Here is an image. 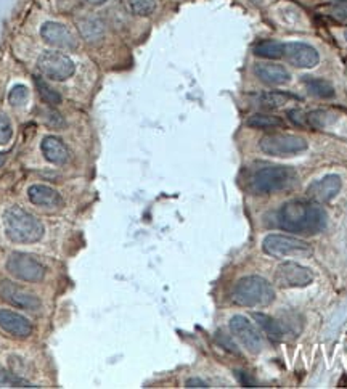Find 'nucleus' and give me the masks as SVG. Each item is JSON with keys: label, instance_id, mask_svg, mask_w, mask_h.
Wrapping results in <instances>:
<instances>
[{"label": "nucleus", "instance_id": "f257e3e1", "mask_svg": "<svg viewBox=\"0 0 347 389\" xmlns=\"http://www.w3.org/2000/svg\"><path fill=\"white\" fill-rule=\"evenodd\" d=\"M274 224L297 235H317L326 227V212L315 201H288L274 214Z\"/></svg>", "mask_w": 347, "mask_h": 389}, {"label": "nucleus", "instance_id": "f03ea898", "mask_svg": "<svg viewBox=\"0 0 347 389\" xmlns=\"http://www.w3.org/2000/svg\"><path fill=\"white\" fill-rule=\"evenodd\" d=\"M5 233L15 243H36L44 237V224L19 206H10L3 212Z\"/></svg>", "mask_w": 347, "mask_h": 389}, {"label": "nucleus", "instance_id": "7ed1b4c3", "mask_svg": "<svg viewBox=\"0 0 347 389\" xmlns=\"http://www.w3.org/2000/svg\"><path fill=\"white\" fill-rule=\"evenodd\" d=\"M232 299L243 307H265L275 299V291L265 278L250 275L236 282Z\"/></svg>", "mask_w": 347, "mask_h": 389}, {"label": "nucleus", "instance_id": "20e7f679", "mask_svg": "<svg viewBox=\"0 0 347 389\" xmlns=\"http://www.w3.org/2000/svg\"><path fill=\"white\" fill-rule=\"evenodd\" d=\"M296 181V172L286 166H265L252 174L250 190L256 194H267L285 190Z\"/></svg>", "mask_w": 347, "mask_h": 389}, {"label": "nucleus", "instance_id": "39448f33", "mask_svg": "<svg viewBox=\"0 0 347 389\" xmlns=\"http://www.w3.org/2000/svg\"><path fill=\"white\" fill-rule=\"evenodd\" d=\"M262 249L272 257H309L314 249L310 243L296 237L272 233L262 242Z\"/></svg>", "mask_w": 347, "mask_h": 389}, {"label": "nucleus", "instance_id": "423d86ee", "mask_svg": "<svg viewBox=\"0 0 347 389\" xmlns=\"http://www.w3.org/2000/svg\"><path fill=\"white\" fill-rule=\"evenodd\" d=\"M7 271L21 282L37 283L46 277V267L36 257L26 253H12L7 261Z\"/></svg>", "mask_w": 347, "mask_h": 389}, {"label": "nucleus", "instance_id": "0eeeda50", "mask_svg": "<svg viewBox=\"0 0 347 389\" xmlns=\"http://www.w3.org/2000/svg\"><path fill=\"white\" fill-rule=\"evenodd\" d=\"M259 148L270 156H292L307 150V142L291 134H270L259 142Z\"/></svg>", "mask_w": 347, "mask_h": 389}, {"label": "nucleus", "instance_id": "6e6552de", "mask_svg": "<svg viewBox=\"0 0 347 389\" xmlns=\"http://www.w3.org/2000/svg\"><path fill=\"white\" fill-rule=\"evenodd\" d=\"M37 66L44 76L53 81H66L76 71V64L68 55L55 50H47L39 57Z\"/></svg>", "mask_w": 347, "mask_h": 389}, {"label": "nucleus", "instance_id": "1a4fd4ad", "mask_svg": "<svg viewBox=\"0 0 347 389\" xmlns=\"http://www.w3.org/2000/svg\"><path fill=\"white\" fill-rule=\"evenodd\" d=\"M230 332L236 336L250 352H261L264 347L262 333L252 325V322L245 316H233L230 318Z\"/></svg>", "mask_w": 347, "mask_h": 389}, {"label": "nucleus", "instance_id": "9d476101", "mask_svg": "<svg viewBox=\"0 0 347 389\" xmlns=\"http://www.w3.org/2000/svg\"><path fill=\"white\" fill-rule=\"evenodd\" d=\"M314 280V273L309 267L297 262H285L276 269L275 283L281 288H304Z\"/></svg>", "mask_w": 347, "mask_h": 389}, {"label": "nucleus", "instance_id": "9b49d317", "mask_svg": "<svg viewBox=\"0 0 347 389\" xmlns=\"http://www.w3.org/2000/svg\"><path fill=\"white\" fill-rule=\"evenodd\" d=\"M0 298L15 307L24 309V311H39L42 307L41 299L36 294L23 290L21 287L15 285L10 280L0 282Z\"/></svg>", "mask_w": 347, "mask_h": 389}, {"label": "nucleus", "instance_id": "f8f14e48", "mask_svg": "<svg viewBox=\"0 0 347 389\" xmlns=\"http://www.w3.org/2000/svg\"><path fill=\"white\" fill-rule=\"evenodd\" d=\"M341 187H343V181L338 174H328L310 183L307 188V197L315 203H330L331 199L338 197Z\"/></svg>", "mask_w": 347, "mask_h": 389}, {"label": "nucleus", "instance_id": "ddd939ff", "mask_svg": "<svg viewBox=\"0 0 347 389\" xmlns=\"http://www.w3.org/2000/svg\"><path fill=\"white\" fill-rule=\"evenodd\" d=\"M283 57L286 62L296 68H314L320 62L319 52L304 42L285 44Z\"/></svg>", "mask_w": 347, "mask_h": 389}, {"label": "nucleus", "instance_id": "4468645a", "mask_svg": "<svg viewBox=\"0 0 347 389\" xmlns=\"http://www.w3.org/2000/svg\"><path fill=\"white\" fill-rule=\"evenodd\" d=\"M41 36L47 44L62 50H71L77 46V39L74 33L68 26L59 23L48 21L44 24L41 28Z\"/></svg>", "mask_w": 347, "mask_h": 389}, {"label": "nucleus", "instance_id": "2eb2a0df", "mask_svg": "<svg viewBox=\"0 0 347 389\" xmlns=\"http://www.w3.org/2000/svg\"><path fill=\"white\" fill-rule=\"evenodd\" d=\"M0 328L15 338H28L32 333V323L10 309H0Z\"/></svg>", "mask_w": 347, "mask_h": 389}, {"label": "nucleus", "instance_id": "dca6fc26", "mask_svg": "<svg viewBox=\"0 0 347 389\" xmlns=\"http://www.w3.org/2000/svg\"><path fill=\"white\" fill-rule=\"evenodd\" d=\"M254 74L267 86H283L291 79L288 69L275 63H257L254 66Z\"/></svg>", "mask_w": 347, "mask_h": 389}, {"label": "nucleus", "instance_id": "f3484780", "mask_svg": "<svg viewBox=\"0 0 347 389\" xmlns=\"http://www.w3.org/2000/svg\"><path fill=\"white\" fill-rule=\"evenodd\" d=\"M41 148L47 161L53 164H64L69 161V148L62 138L55 136H48L42 141Z\"/></svg>", "mask_w": 347, "mask_h": 389}, {"label": "nucleus", "instance_id": "a211bd4d", "mask_svg": "<svg viewBox=\"0 0 347 389\" xmlns=\"http://www.w3.org/2000/svg\"><path fill=\"white\" fill-rule=\"evenodd\" d=\"M28 197L32 204L36 206H46V208H57L63 203L59 193L55 188L48 186H31L28 190Z\"/></svg>", "mask_w": 347, "mask_h": 389}, {"label": "nucleus", "instance_id": "6ab92c4d", "mask_svg": "<svg viewBox=\"0 0 347 389\" xmlns=\"http://www.w3.org/2000/svg\"><path fill=\"white\" fill-rule=\"evenodd\" d=\"M252 317L257 320V325H259L262 330H264L267 335L275 341H281L286 336V333L290 332V328L285 322L275 320V318L267 317L264 314H254Z\"/></svg>", "mask_w": 347, "mask_h": 389}, {"label": "nucleus", "instance_id": "aec40b11", "mask_svg": "<svg viewBox=\"0 0 347 389\" xmlns=\"http://www.w3.org/2000/svg\"><path fill=\"white\" fill-rule=\"evenodd\" d=\"M252 50H254V55H257V57L276 60L283 57L285 44L279 41H272V39H265V41L257 42Z\"/></svg>", "mask_w": 347, "mask_h": 389}, {"label": "nucleus", "instance_id": "412c9836", "mask_svg": "<svg viewBox=\"0 0 347 389\" xmlns=\"http://www.w3.org/2000/svg\"><path fill=\"white\" fill-rule=\"evenodd\" d=\"M338 119V113L331 111V109H315L306 114L307 126L314 129H325L333 124Z\"/></svg>", "mask_w": 347, "mask_h": 389}, {"label": "nucleus", "instance_id": "4be33fe9", "mask_svg": "<svg viewBox=\"0 0 347 389\" xmlns=\"http://www.w3.org/2000/svg\"><path fill=\"white\" fill-rule=\"evenodd\" d=\"M291 93H283V92H265L256 97V103L262 108L267 109H275L285 107L290 100H294Z\"/></svg>", "mask_w": 347, "mask_h": 389}, {"label": "nucleus", "instance_id": "5701e85b", "mask_svg": "<svg viewBox=\"0 0 347 389\" xmlns=\"http://www.w3.org/2000/svg\"><path fill=\"white\" fill-rule=\"evenodd\" d=\"M79 33H81V36L86 39V41L92 42V41H98V39L103 36L105 28H103L100 19L87 18L79 23Z\"/></svg>", "mask_w": 347, "mask_h": 389}, {"label": "nucleus", "instance_id": "b1692460", "mask_svg": "<svg viewBox=\"0 0 347 389\" xmlns=\"http://www.w3.org/2000/svg\"><path fill=\"white\" fill-rule=\"evenodd\" d=\"M246 124L252 129H279L285 126L283 119H280L279 116H272V114H252V116L247 119Z\"/></svg>", "mask_w": 347, "mask_h": 389}, {"label": "nucleus", "instance_id": "393cba45", "mask_svg": "<svg viewBox=\"0 0 347 389\" xmlns=\"http://www.w3.org/2000/svg\"><path fill=\"white\" fill-rule=\"evenodd\" d=\"M306 87L309 93L319 98H333L335 97V89L328 81L323 79H306Z\"/></svg>", "mask_w": 347, "mask_h": 389}, {"label": "nucleus", "instance_id": "a878e982", "mask_svg": "<svg viewBox=\"0 0 347 389\" xmlns=\"http://www.w3.org/2000/svg\"><path fill=\"white\" fill-rule=\"evenodd\" d=\"M34 84H36V89L39 92V96L44 100V102L48 103V105H58L62 103V96L57 91H53V89L48 86V84L44 81L41 76H36L34 78Z\"/></svg>", "mask_w": 347, "mask_h": 389}, {"label": "nucleus", "instance_id": "bb28decb", "mask_svg": "<svg viewBox=\"0 0 347 389\" xmlns=\"http://www.w3.org/2000/svg\"><path fill=\"white\" fill-rule=\"evenodd\" d=\"M129 8L140 17H148L156 10V0H126Z\"/></svg>", "mask_w": 347, "mask_h": 389}, {"label": "nucleus", "instance_id": "cd10ccee", "mask_svg": "<svg viewBox=\"0 0 347 389\" xmlns=\"http://www.w3.org/2000/svg\"><path fill=\"white\" fill-rule=\"evenodd\" d=\"M0 388H36L31 383L23 380L13 373L0 370Z\"/></svg>", "mask_w": 347, "mask_h": 389}, {"label": "nucleus", "instance_id": "c85d7f7f", "mask_svg": "<svg viewBox=\"0 0 347 389\" xmlns=\"http://www.w3.org/2000/svg\"><path fill=\"white\" fill-rule=\"evenodd\" d=\"M28 98H29L28 87L21 86V84H17V86H15L8 93V102L12 107H23V105L28 102Z\"/></svg>", "mask_w": 347, "mask_h": 389}, {"label": "nucleus", "instance_id": "c756f323", "mask_svg": "<svg viewBox=\"0 0 347 389\" xmlns=\"http://www.w3.org/2000/svg\"><path fill=\"white\" fill-rule=\"evenodd\" d=\"M328 13L341 23H347V0H335L330 3Z\"/></svg>", "mask_w": 347, "mask_h": 389}, {"label": "nucleus", "instance_id": "7c9ffc66", "mask_svg": "<svg viewBox=\"0 0 347 389\" xmlns=\"http://www.w3.org/2000/svg\"><path fill=\"white\" fill-rule=\"evenodd\" d=\"M13 137V127L5 114H0V145H7Z\"/></svg>", "mask_w": 347, "mask_h": 389}, {"label": "nucleus", "instance_id": "2f4dec72", "mask_svg": "<svg viewBox=\"0 0 347 389\" xmlns=\"http://www.w3.org/2000/svg\"><path fill=\"white\" fill-rule=\"evenodd\" d=\"M217 343H219L224 349H227V351H229V352L240 354V351H238V347H236V344L233 343L229 336L222 335V333H219V335H217Z\"/></svg>", "mask_w": 347, "mask_h": 389}, {"label": "nucleus", "instance_id": "473e14b6", "mask_svg": "<svg viewBox=\"0 0 347 389\" xmlns=\"http://www.w3.org/2000/svg\"><path fill=\"white\" fill-rule=\"evenodd\" d=\"M288 118L291 119L292 123L296 124V126H299V127L307 126V123H306V114L302 113L301 109H291V111H288Z\"/></svg>", "mask_w": 347, "mask_h": 389}, {"label": "nucleus", "instance_id": "72a5a7b5", "mask_svg": "<svg viewBox=\"0 0 347 389\" xmlns=\"http://www.w3.org/2000/svg\"><path fill=\"white\" fill-rule=\"evenodd\" d=\"M236 378H238V381H240L241 385L246 388H256V385H257L254 378H251L246 372H236Z\"/></svg>", "mask_w": 347, "mask_h": 389}, {"label": "nucleus", "instance_id": "f704fd0d", "mask_svg": "<svg viewBox=\"0 0 347 389\" xmlns=\"http://www.w3.org/2000/svg\"><path fill=\"white\" fill-rule=\"evenodd\" d=\"M187 388H209L206 381L200 380V378H190V380H187L185 383Z\"/></svg>", "mask_w": 347, "mask_h": 389}, {"label": "nucleus", "instance_id": "c9c22d12", "mask_svg": "<svg viewBox=\"0 0 347 389\" xmlns=\"http://www.w3.org/2000/svg\"><path fill=\"white\" fill-rule=\"evenodd\" d=\"M88 3H93V5H100V3H105L106 0H87Z\"/></svg>", "mask_w": 347, "mask_h": 389}, {"label": "nucleus", "instance_id": "e433bc0d", "mask_svg": "<svg viewBox=\"0 0 347 389\" xmlns=\"http://www.w3.org/2000/svg\"><path fill=\"white\" fill-rule=\"evenodd\" d=\"M2 163H3V154L0 153V164H2Z\"/></svg>", "mask_w": 347, "mask_h": 389}, {"label": "nucleus", "instance_id": "4c0bfd02", "mask_svg": "<svg viewBox=\"0 0 347 389\" xmlns=\"http://www.w3.org/2000/svg\"><path fill=\"white\" fill-rule=\"evenodd\" d=\"M344 37H346V41H347V31L344 33Z\"/></svg>", "mask_w": 347, "mask_h": 389}]
</instances>
